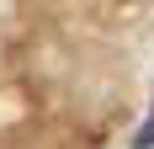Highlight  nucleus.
Listing matches in <instances>:
<instances>
[{"instance_id":"nucleus-1","label":"nucleus","mask_w":154,"mask_h":149,"mask_svg":"<svg viewBox=\"0 0 154 149\" xmlns=\"http://www.w3.org/2000/svg\"><path fill=\"white\" fill-rule=\"evenodd\" d=\"M138 144H154V106H149V122L138 128Z\"/></svg>"}]
</instances>
